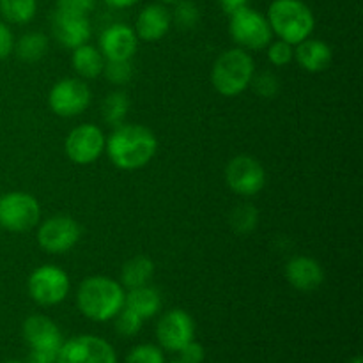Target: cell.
I'll use <instances>...</instances> for the list:
<instances>
[{
  "label": "cell",
  "instance_id": "cell-22",
  "mask_svg": "<svg viewBox=\"0 0 363 363\" xmlns=\"http://www.w3.org/2000/svg\"><path fill=\"white\" fill-rule=\"evenodd\" d=\"M152 273H155V262L149 257L138 255V257L130 259L126 264L121 269V284L123 287H140L151 280Z\"/></svg>",
  "mask_w": 363,
  "mask_h": 363
},
{
  "label": "cell",
  "instance_id": "cell-5",
  "mask_svg": "<svg viewBox=\"0 0 363 363\" xmlns=\"http://www.w3.org/2000/svg\"><path fill=\"white\" fill-rule=\"evenodd\" d=\"M229 32L236 45L248 50L266 48L272 43L273 35L268 18H264L259 11L248 6H243L230 13Z\"/></svg>",
  "mask_w": 363,
  "mask_h": 363
},
{
  "label": "cell",
  "instance_id": "cell-37",
  "mask_svg": "<svg viewBox=\"0 0 363 363\" xmlns=\"http://www.w3.org/2000/svg\"><path fill=\"white\" fill-rule=\"evenodd\" d=\"M57 358L50 357V354L39 353V351H32L30 357H28L27 363H55Z\"/></svg>",
  "mask_w": 363,
  "mask_h": 363
},
{
  "label": "cell",
  "instance_id": "cell-18",
  "mask_svg": "<svg viewBox=\"0 0 363 363\" xmlns=\"http://www.w3.org/2000/svg\"><path fill=\"white\" fill-rule=\"evenodd\" d=\"M286 277L287 282L294 289L312 293L318 287H321L323 280H325V272L315 259L307 257V255H298L287 262Z\"/></svg>",
  "mask_w": 363,
  "mask_h": 363
},
{
  "label": "cell",
  "instance_id": "cell-14",
  "mask_svg": "<svg viewBox=\"0 0 363 363\" xmlns=\"http://www.w3.org/2000/svg\"><path fill=\"white\" fill-rule=\"evenodd\" d=\"M23 337L32 351L50 354L57 358L60 346H62V333L59 326L46 315L34 314L25 319L23 323Z\"/></svg>",
  "mask_w": 363,
  "mask_h": 363
},
{
  "label": "cell",
  "instance_id": "cell-8",
  "mask_svg": "<svg viewBox=\"0 0 363 363\" xmlns=\"http://www.w3.org/2000/svg\"><path fill=\"white\" fill-rule=\"evenodd\" d=\"M57 363H117V354L108 340L94 335H80L62 342Z\"/></svg>",
  "mask_w": 363,
  "mask_h": 363
},
{
  "label": "cell",
  "instance_id": "cell-28",
  "mask_svg": "<svg viewBox=\"0 0 363 363\" xmlns=\"http://www.w3.org/2000/svg\"><path fill=\"white\" fill-rule=\"evenodd\" d=\"M101 74H105L110 84L124 85L133 77V64L131 60H105Z\"/></svg>",
  "mask_w": 363,
  "mask_h": 363
},
{
  "label": "cell",
  "instance_id": "cell-27",
  "mask_svg": "<svg viewBox=\"0 0 363 363\" xmlns=\"http://www.w3.org/2000/svg\"><path fill=\"white\" fill-rule=\"evenodd\" d=\"M172 21L183 30H190V28L197 27L199 20H201V13H199V7L194 2H188V0H179L174 9Z\"/></svg>",
  "mask_w": 363,
  "mask_h": 363
},
{
  "label": "cell",
  "instance_id": "cell-36",
  "mask_svg": "<svg viewBox=\"0 0 363 363\" xmlns=\"http://www.w3.org/2000/svg\"><path fill=\"white\" fill-rule=\"evenodd\" d=\"M248 0H218V4L222 6V9L225 11L227 14L234 13L236 9H240V7L247 6Z\"/></svg>",
  "mask_w": 363,
  "mask_h": 363
},
{
  "label": "cell",
  "instance_id": "cell-26",
  "mask_svg": "<svg viewBox=\"0 0 363 363\" xmlns=\"http://www.w3.org/2000/svg\"><path fill=\"white\" fill-rule=\"evenodd\" d=\"M259 213L254 206L241 204L230 213V227L238 234H250L257 227Z\"/></svg>",
  "mask_w": 363,
  "mask_h": 363
},
{
  "label": "cell",
  "instance_id": "cell-7",
  "mask_svg": "<svg viewBox=\"0 0 363 363\" xmlns=\"http://www.w3.org/2000/svg\"><path fill=\"white\" fill-rule=\"evenodd\" d=\"M28 294L41 307H53L69 294V277L57 266L45 264L30 273L27 282Z\"/></svg>",
  "mask_w": 363,
  "mask_h": 363
},
{
  "label": "cell",
  "instance_id": "cell-31",
  "mask_svg": "<svg viewBox=\"0 0 363 363\" xmlns=\"http://www.w3.org/2000/svg\"><path fill=\"white\" fill-rule=\"evenodd\" d=\"M268 59L273 66H287L294 59V48L287 41H273L268 45Z\"/></svg>",
  "mask_w": 363,
  "mask_h": 363
},
{
  "label": "cell",
  "instance_id": "cell-24",
  "mask_svg": "<svg viewBox=\"0 0 363 363\" xmlns=\"http://www.w3.org/2000/svg\"><path fill=\"white\" fill-rule=\"evenodd\" d=\"M35 0H0V14L7 23L25 25L35 16Z\"/></svg>",
  "mask_w": 363,
  "mask_h": 363
},
{
  "label": "cell",
  "instance_id": "cell-3",
  "mask_svg": "<svg viewBox=\"0 0 363 363\" xmlns=\"http://www.w3.org/2000/svg\"><path fill=\"white\" fill-rule=\"evenodd\" d=\"M254 74L255 64L250 53L243 48H230L213 64L211 82L218 94L234 98L250 87Z\"/></svg>",
  "mask_w": 363,
  "mask_h": 363
},
{
  "label": "cell",
  "instance_id": "cell-20",
  "mask_svg": "<svg viewBox=\"0 0 363 363\" xmlns=\"http://www.w3.org/2000/svg\"><path fill=\"white\" fill-rule=\"evenodd\" d=\"M124 307L130 308L131 312H135L137 315H140L142 319H149L152 315H156L162 308V296H160L158 291L151 286H140L130 289V293H126L124 296Z\"/></svg>",
  "mask_w": 363,
  "mask_h": 363
},
{
  "label": "cell",
  "instance_id": "cell-35",
  "mask_svg": "<svg viewBox=\"0 0 363 363\" xmlns=\"http://www.w3.org/2000/svg\"><path fill=\"white\" fill-rule=\"evenodd\" d=\"M14 50V35L4 21H0V60L7 59Z\"/></svg>",
  "mask_w": 363,
  "mask_h": 363
},
{
  "label": "cell",
  "instance_id": "cell-11",
  "mask_svg": "<svg viewBox=\"0 0 363 363\" xmlns=\"http://www.w3.org/2000/svg\"><path fill=\"white\" fill-rule=\"evenodd\" d=\"M106 138L94 124H80L66 138V155L77 165H91L105 152Z\"/></svg>",
  "mask_w": 363,
  "mask_h": 363
},
{
  "label": "cell",
  "instance_id": "cell-4",
  "mask_svg": "<svg viewBox=\"0 0 363 363\" xmlns=\"http://www.w3.org/2000/svg\"><path fill=\"white\" fill-rule=\"evenodd\" d=\"M268 23L279 39L294 46L311 38L315 20L311 7L301 0H275L268 9Z\"/></svg>",
  "mask_w": 363,
  "mask_h": 363
},
{
  "label": "cell",
  "instance_id": "cell-13",
  "mask_svg": "<svg viewBox=\"0 0 363 363\" xmlns=\"http://www.w3.org/2000/svg\"><path fill=\"white\" fill-rule=\"evenodd\" d=\"M156 337L163 350L179 353L195 337V323L188 312L181 308L169 311L156 326Z\"/></svg>",
  "mask_w": 363,
  "mask_h": 363
},
{
  "label": "cell",
  "instance_id": "cell-42",
  "mask_svg": "<svg viewBox=\"0 0 363 363\" xmlns=\"http://www.w3.org/2000/svg\"><path fill=\"white\" fill-rule=\"evenodd\" d=\"M6 363H21V362H14V360H13V362H6Z\"/></svg>",
  "mask_w": 363,
  "mask_h": 363
},
{
  "label": "cell",
  "instance_id": "cell-32",
  "mask_svg": "<svg viewBox=\"0 0 363 363\" xmlns=\"http://www.w3.org/2000/svg\"><path fill=\"white\" fill-rule=\"evenodd\" d=\"M252 85H254V91L257 92L261 98H275L277 92L280 91L279 78H277L273 73H269V71L259 73L257 77L254 74V78H252Z\"/></svg>",
  "mask_w": 363,
  "mask_h": 363
},
{
  "label": "cell",
  "instance_id": "cell-25",
  "mask_svg": "<svg viewBox=\"0 0 363 363\" xmlns=\"http://www.w3.org/2000/svg\"><path fill=\"white\" fill-rule=\"evenodd\" d=\"M128 110H130V101H128V96L124 94V92H110V94L103 99L101 116L103 121H105L108 126L117 128L121 126V124H124Z\"/></svg>",
  "mask_w": 363,
  "mask_h": 363
},
{
  "label": "cell",
  "instance_id": "cell-16",
  "mask_svg": "<svg viewBox=\"0 0 363 363\" xmlns=\"http://www.w3.org/2000/svg\"><path fill=\"white\" fill-rule=\"evenodd\" d=\"M138 39L131 27L123 23H116L105 28L99 38V52L105 60H131L137 53Z\"/></svg>",
  "mask_w": 363,
  "mask_h": 363
},
{
  "label": "cell",
  "instance_id": "cell-17",
  "mask_svg": "<svg viewBox=\"0 0 363 363\" xmlns=\"http://www.w3.org/2000/svg\"><path fill=\"white\" fill-rule=\"evenodd\" d=\"M170 25H172V16H170L169 9L162 4H151L138 13L137 25L133 30L142 41L155 43L160 41L170 30Z\"/></svg>",
  "mask_w": 363,
  "mask_h": 363
},
{
  "label": "cell",
  "instance_id": "cell-41",
  "mask_svg": "<svg viewBox=\"0 0 363 363\" xmlns=\"http://www.w3.org/2000/svg\"><path fill=\"white\" fill-rule=\"evenodd\" d=\"M170 363H186L184 360H181V358H177V360H172Z\"/></svg>",
  "mask_w": 363,
  "mask_h": 363
},
{
  "label": "cell",
  "instance_id": "cell-1",
  "mask_svg": "<svg viewBox=\"0 0 363 363\" xmlns=\"http://www.w3.org/2000/svg\"><path fill=\"white\" fill-rule=\"evenodd\" d=\"M158 140L149 128L142 124H121L105 144V151L117 169L138 170L156 155Z\"/></svg>",
  "mask_w": 363,
  "mask_h": 363
},
{
  "label": "cell",
  "instance_id": "cell-6",
  "mask_svg": "<svg viewBox=\"0 0 363 363\" xmlns=\"http://www.w3.org/2000/svg\"><path fill=\"white\" fill-rule=\"evenodd\" d=\"M41 220L38 199L25 191H9L0 197V229L25 233L34 229Z\"/></svg>",
  "mask_w": 363,
  "mask_h": 363
},
{
  "label": "cell",
  "instance_id": "cell-19",
  "mask_svg": "<svg viewBox=\"0 0 363 363\" xmlns=\"http://www.w3.org/2000/svg\"><path fill=\"white\" fill-rule=\"evenodd\" d=\"M294 59L308 73H321L330 67L333 60V52L321 39H303L294 50Z\"/></svg>",
  "mask_w": 363,
  "mask_h": 363
},
{
  "label": "cell",
  "instance_id": "cell-29",
  "mask_svg": "<svg viewBox=\"0 0 363 363\" xmlns=\"http://www.w3.org/2000/svg\"><path fill=\"white\" fill-rule=\"evenodd\" d=\"M142 325H144V319L126 307L121 308L119 314L116 315V330L123 337L137 335L142 330Z\"/></svg>",
  "mask_w": 363,
  "mask_h": 363
},
{
  "label": "cell",
  "instance_id": "cell-39",
  "mask_svg": "<svg viewBox=\"0 0 363 363\" xmlns=\"http://www.w3.org/2000/svg\"><path fill=\"white\" fill-rule=\"evenodd\" d=\"M347 363H363V362H362V357H354L353 360H350Z\"/></svg>",
  "mask_w": 363,
  "mask_h": 363
},
{
  "label": "cell",
  "instance_id": "cell-40",
  "mask_svg": "<svg viewBox=\"0 0 363 363\" xmlns=\"http://www.w3.org/2000/svg\"><path fill=\"white\" fill-rule=\"evenodd\" d=\"M162 2H165V4H176V2H179V0H162Z\"/></svg>",
  "mask_w": 363,
  "mask_h": 363
},
{
  "label": "cell",
  "instance_id": "cell-33",
  "mask_svg": "<svg viewBox=\"0 0 363 363\" xmlns=\"http://www.w3.org/2000/svg\"><path fill=\"white\" fill-rule=\"evenodd\" d=\"M96 6V0H57V11L78 16H89Z\"/></svg>",
  "mask_w": 363,
  "mask_h": 363
},
{
  "label": "cell",
  "instance_id": "cell-2",
  "mask_svg": "<svg viewBox=\"0 0 363 363\" xmlns=\"http://www.w3.org/2000/svg\"><path fill=\"white\" fill-rule=\"evenodd\" d=\"M124 287L110 277H87L77 291V303L82 314L96 323L113 319L124 307Z\"/></svg>",
  "mask_w": 363,
  "mask_h": 363
},
{
  "label": "cell",
  "instance_id": "cell-9",
  "mask_svg": "<svg viewBox=\"0 0 363 363\" xmlns=\"http://www.w3.org/2000/svg\"><path fill=\"white\" fill-rule=\"evenodd\" d=\"M82 227L71 216H53L41 223L38 230V243L48 254H66L80 241Z\"/></svg>",
  "mask_w": 363,
  "mask_h": 363
},
{
  "label": "cell",
  "instance_id": "cell-38",
  "mask_svg": "<svg viewBox=\"0 0 363 363\" xmlns=\"http://www.w3.org/2000/svg\"><path fill=\"white\" fill-rule=\"evenodd\" d=\"M105 4H108L110 7H116V9H124V7L135 6L140 0H103Z\"/></svg>",
  "mask_w": 363,
  "mask_h": 363
},
{
  "label": "cell",
  "instance_id": "cell-30",
  "mask_svg": "<svg viewBox=\"0 0 363 363\" xmlns=\"http://www.w3.org/2000/svg\"><path fill=\"white\" fill-rule=\"evenodd\" d=\"M126 363H165V357L160 347L152 344H140L130 351Z\"/></svg>",
  "mask_w": 363,
  "mask_h": 363
},
{
  "label": "cell",
  "instance_id": "cell-23",
  "mask_svg": "<svg viewBox=\"0 0 363 363\" xmlns=\"http://www.w3.org/2000/svg\"><path fill=\"white\" fill-rule=\"evenodd\" d=\"M13 52H16L20 60L35 62L48 52V38L43 32H27L18 41H14Z\"/></svg>",
  "mask_w": 363,
  "mask_h": 363
},
{
  "label": "cell",
  "instance_id": "cell-34",
  "mask_svg": "<svg viewBox=\"0 0 363 363\" xmlns=\"http://www.w3.org/2000/svg\"><path fill=\"white\" fill-rule=\"evenodd\" d=\"M179 353H181V360H184L186 363H202L206 358L204 347H202L199 342H195V340L188 342Z\"/></svg>",
  "mask_w": 363,
  "mask_h": 363
},
{
  "label": "cell",
  "instance_id": "cell-15",
  "mask_svg": "<svg viewBox=\"0 0 363 363\" xmlns=\"http://www.w3.org/2000/svg\"><path fill=\"white\" fill-rule=\"evenodd\" d=\"M52 32L57 43L66 48H78L91 39V21L87 16L55 11L52 20Z\"/></svg>",
  "mask_w": 363,
  "mask_h": 363
},
{
  "label": "cell",
  "instance_id": "cell-12",
  "mask_svg": "<svg viewBox=\"0 0 363 363\" xmlns=\"http://www.w3.org/2000/svg\"><path fill=\"white\" fill-rule=\"evenodd\" d=\"M225 181L234 194L252 197L264 188V167L252 156H236L227 165Z\"/></svg>",
  "mask_w": 363,
  "mask_h": 363
},
{
  "label": "cell",
  "instance_id": "cell-21",
  "mask_svg": "<svg viewBox=\"0 0 363 363\" xmlns=\"http://www.w3.org/2000/svg\"><path fill=\"white\" fill-rule=\"evenodd\" d=\"M71 62H73L74 71L80 74L85 80H94L99 74L103 73V67H105V57L99 52L98 48L91 45H82L78 48L73 50V57H71Z\"/></svg>",
  "mask_w": 363,
  "mask_h": 363
},
{
  "label": "cell",
  "instance_id": "cell-10",
  "mask_svg": "<svg viewBox=\"0 0 363 363\" xmlns=\"http://www.w3.org/2000/svg\"><path fill=\"white\" fill-rule=\"evenodd\" d=\"M91 103V89L80 78H64L57 82L48 94V105L60 117L80 116Z\"/></svg>",
  "mask_w": 363,
  "mask_h": 363
}]
</instances>
